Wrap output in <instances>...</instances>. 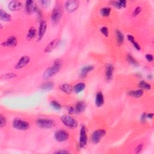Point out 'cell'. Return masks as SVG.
Returning <instances> with one entry per match:
<instances>
[{"label": "cell", "mask_w": 154, "mask_h": 154, "mask_svg": "<svg viewBox=\"0 0 154 154\" xmlns=\"http://www.w3.org/2000/svg\"><path fill=\"white\" fill-rule=\"evenodd\" d=\"M61 66H62V62L61 60H56L54 62V64L46 69V70L44 72L43 74V78L44 79H48L54 76L60 70Z\"/></svg>", "instance_id": "obj_1"}, {"label": "cell", "mask_w": 154, "mask_h": 154, "mask_svg": "<svg viewBox=\"0 0 154 154\" xmlns=\"http://www.w3.org/2000/svg\"><path fill=\"white\" fill-rule=\"evenodd\" d=\"M36 123L38 127L44 129H49L56 125V121L51 119L39 118L36 120Z\"/></svg>", "instance_id": "obj_2"}, {"label": "cell", "mask_w": 154, "mask_h": 154, "mask_svg": "<svg viewBox=\"0 0 154 154\" xmlns=\"http://www.w3.org/2000/svg\"><path fill=\"white\" fill-rule=\"evenodd\" d=\"M61 120L66 127L70 129H75L78 125L77 120L69 115H63L61 117Z\"/></svg>", "instance_id": "obj_3"}, {"label": "cell", "mask_w": 154, "mask_h": 154, "mask_svg": "<svg viewBox=\"0 0 154 154\" xmlns=\"http://www.w3.org/2000/svg\"><path fill=\"white\" fill-rule=\"evenodd\" d=\"M13 127L16 129L20 131H25L30 127V124L25 120L16 118L13 121Z\"/></svg>", "instance_id": "obj_4"}, {"label": "cell", "mask_w": 154, "mask_h": 154, "mask_svg": "<svg viewBox=\"0 0 154 154\" xmlns=\"http://www.w3.org/2000/svg\"><path fill=\"white\" fill-rule=\"evenodd\" d=\"M62 9H61V7L56 6L53 10L52 13H51V21L55 25L58 24L61 17H62Z\"/></svg>", "instance_id": "obj_5"}, {"label": "cell", "mask_w": 154, "mask_h": 154, "mask_svg": "<svg viewBox=\"0 0 154 154\" xmlns=\"http://www.w3.org/2000/svg\"><path fill=\"white\" fill-rule=\"evenodd\" d=\"M106 134V132L103 129H99L95 131L91 136V140L94 144H98Z\"/></svg>", "instance_id": "obj_6"}, {"label": "cell", "mask_w": 154, "mask_h": 154, "mask_svg": "<svg viewBox=\"0 0 154 154\" xmlns=\"http://www.w3.org/2000/svg\"><path fill=\"white\" fill-rule=\"evenodd\" d=\"M87 143V136L86 128L84 125H83L81 128L79 132V145L81 148H84Z\"/></svg>", "instance_id": "obj_7"}, {"label": "cell", "mask_w": 154, "mask_h": 154, "mask_svg": "<svg viewBox=\"0 0 154 154\" xmlns=\"http://www.w3.org/2000/svg\"><path fill=\"white\" fill-rule=\"evenodd\" d=\"M79 5V1L77 0H70L65 3V9L68 13H73L78 9Z\"/></svg>", "instance_id": "obj_8"}, {"label": "cell", "mask_w": 154, "mask_h": 154, "mask_svg": "<svg viewBox=\"0 0 154 154\" xmlns=\"http://www.w3.org/2000/svg\"><path fill=\"white\" fill-rule=\"evenodd\" d=\"M69 137V133L63 129H60L56 131L54 134V138L58 142H64L68 140Z\"/></svg>", "instance_id": "obj_9"}, {"label": "cell", "mask_w": 154, "mask_h": 154, "mask_svg": "<svg viewBox=\"0 0 154 154\" xmlns=\"http://www.w3.org/2000/svg\"><path fill=\"white\" fill-rule=\"evenodd\" d=\"M30 62V57L28 56H24L16 63L15 68L16 69H21L26 67Z\"/></svg>", "instance_id": "obj_10"}, {"label": "cell", "mask_w": 154, "mask_h": 154, "mask_svg": "<svg viewBox=\"0 0 154 154\" xmlns=\"http://www.w3.org/2000/svg\"><path fill=\"white\" fill-rule=\"evenodd\" d=\"M25 9L28 14L32 15L33 13H37L39 11V9L37 6L34 4V1L28 0L25 3Z\"/></svg>", "instance_id": "obj_11"}, {"label": "cell", "mask_w": 154, "mask_h": 154, "mask_svg": "<svg viewBox=\"0 0 154 154\" xmlns=\"http://www.w3.org/2000/svg\"><path fill=\"white\" fill-rule=\"evenodd\" d=\"M18 44V40L15 36H10L5 41L1 43V45L4 47L14 48Z\"/></svg>", "instance_id": "obj_12"}, {"label": "cell", "mask_w": 154, "mask_h": 154, "mask_svg": "<svg viewBox=\"0 0 154 154\" xmlns=\"http://www.w3.org/2000/svg\"><path fill=\"white\" fill-rule=\"evenodd\" d=\"M46 28H47V23L45 20H42L40 23V25H39V32H38V41H40V40H42L43 37L44 36L45 32L46 31Z\"/></svg>", "instance_id": "obj_13"}, {"label": "cell", "mask_w": 154, "mask_h": 154, "mask_svg": "<svg viewBox=\"0 0 154 154\" xmlns=\"http://www.w3.org/2000/svg\"><path fill=\"white\" fill-rule=\"evenodd\" d=\"M60 42V40L58 39H56L53 40L51 41V42L45 47L44 49V52L46 53H49L51 52L56 49V48L59 45Z\"/></svg>", "instance_id": "obj_14"}, {"label": "cell", "mask_w": 154, "mask_h": 154, "mask_svg": "<svg viewBox=\"0 0 154 154\" xmlns=\"http://www.w3.org/2000/svg\"><path fill=\"white\" fill-rule=\"evenodd\" d=\"M8 7L11 11H18L23 7V4L21 2L18 1H12L8 3Z\"/></svg>", "instance_id": "obj_15"}, {"label": "cell", "mask_w": 154, "mask_h": 154, "mask_svg": "<svg viewBox=\"0 0 154 154\" xmlns=\"http://www.w3.org/2000/svg\"><path fill=\"white\" fill-rule=\"evenodd\" d=\"M114 66L111 64H108L105 68V78L107 81H110L113 75V72H114Z\"/></svg>", "instance_id": "obj_16"}, {"label": "cell", "mask_w": 154, "mask_h": 154, "mask_svg": "<svg viewBox=\"0 0 154 154\" xmlns=\"http://www.w3.org/2000/svg\"><path fill=\"white\" fill-rule=\"evenodd\" d=\"M104 104V97L103 94L101 91L97 93L95 98V105L98 107H101Z\"/></svg>", "instance_id": "obj_17"}, {"label": "cell", "mask_w": 154, "mask_h": 154, "mask_svg": "<svg viewBox=\"0 0 154 154\" xmlns=\"http://www.w3.org/2000/svg\"><path fill=\"white\" fill-rule=\"evenodd\" d=\"M95 69L94 66L92 65H87L82 68L80 71V77L81 78H85L90 72L92 71Z\"/></svg>", "instance_id": "obj_18"}, {"label": "cell", "mask_w": 154, "mask_h": 154, "mask_svg": "<svg viewBox=\"0 0 154 154\" xmlns=\"http://www.w3.org/2000/svg\"><path fill=\"white\" fill-rule=\"evenodd\" d=\"M143 94H144V91L142 89H138V90H130L128 92V95L134 98H141Z\"/></svg>", "instance_id": "obj_19"}, {"label": "cell", "mask_w": 154, "mask_h": 154, "mask_svg": "<svg viewBox=\"0 0 154 154\" xmlns=\"http://www.w3.org/2000/svg\"><path fill=\"white\" fill-rule=\"evenodd\" d=\"M60 89L66 94H70L74 91V87L69 84H63L60 86Z\"/></svg>", "instance_id": "obj_20"}, {"label": "cell", "mask_w": 154, "mask_h": 154, "mask_svg": "<svg viewBox=\"0 0 154 154\" xmlns=\"http://www.w3.org/2000/svg\"><path fill=\"white\" fill-rule=\"evenodd\" d=\"M86 104L83 101H79L76 104L75 108V113L79 114L83 112L86 109Z\"/></svg>", "instance_id": "obj_21"}, {"label": "cell", "mask_w": 154, "mask_h": 154, "mask_svg": "<svg viewBox=\"0 0 154 154\" xmlns=\"http://www.w3.org/2000/svg\"><path fill=\"white\" fill-rule=\"evenodd\" d=\"M110 3L111 6L120 9L126 7L127 2L125 1V0H120V1H111Z\"/></svg>", "instance_id": "obj_22"}, {"label": "cell", "mask_w": 154, "mask_h": 154, "mask_svg": "<svg viewBox=\"0 0 154 154\" xmlns=\"http://www.w3.org/2000/svg\"><path fill=\"white\" fill-rule=\"evenodd\" d=\"M12 16L3 9L0 10V19L4 22H9L12 20Z\"/></svg>", "instance_id": "obj_23"}, {"label": "cell", "mask_w": 154, "mask_h": 154, "mask_svg": "<svg viewBox=\"0 0 154 154\" xmlns=\"http://www.w3.org/2000/svg\"><path fill=\"white\" fill-rule=\"evenodd\" d=\"M116 40L117 43L119 45H122L123 43L124 42L125 37L124 34H123L120 31L117 30L116 32Z\"/></svg>", "instance_id": "obj_24"}, {"label": "cell", "mask_w": 154, "mask_h": 154, "mask_svg": "<svg viewBox=\"0 0 154 154\" xmlns=\"http://www.w3.org/2000/svg\"><path fill=\"white\" fill-rule=\"evenodd\" d=\"M127 60L129 64L132 65V66H134L135 67H138L140 65L138 61L130 54H128L127 56Z\"/></svg>", "instance_id": "obj_25"}, {"label": "cell", "mask_w": 154, "mask_h": 154, "mask_svg": "<svg viewBox=\"0 0 154 154\" xmlns=\"http://www.w3.org/2000/svg\"><path fill=\"white\" fill-rule=\"evenodd\" d=\"M86 88V84L84 83H79L74 87V91L76 94L81 93Z\"/></svg>", "instance_id": "obj_26"}, {"label": "cell", "mask_w": 154, "mask_h": 154, "mask_svg": "<svg viewBox=\"0 0 154 154\" xmlns=\"http://www.w3.org/2000/svg\"><path fill=\"white\" fill-rule=\"evenodd\" d=\"M36 35V30L34 27H31L27 34V38L28 40L33 39Z\"/></svg>", "instance_id": "obj_27"}, {"label": "cell", "mask_w": 154, "mask_h": 154, "mask_svg": "<svg viewBox=\"0 0 154 154\" xmlns=\"http://www.w3.org/2000/svg\"><path fill=\"white\" fill-rule=\"evenodd\" d=\"M54 87V84L52 83V82H46V83L42 84L40 86V88L42 90H45V91H48V90H50L52 89Z\"/></svg>", "instance_id": "obj_28"}, {"label": "cell", "mask_w": 154, "mask_h": 154, "mask_svg": "<svg viewBox=\"0 0 154 154\" xmlns=\"http://www.w3.org/2000/svg\"><path fill=\"white\" fill-rule=\"evenodd\" d=\"M139 87L142 90H150L151 85L145 81H141L139 83Z\"/></svg>", "instance_id": "obj_29"}, {"label": "cell", "mask_w": 154, "mask_h": 154, "mask_svg": "<svg viewBox=\"0 0 154 154\" xmlns=\"http://www.w3.org/2000/svg\"><path fill=\"white\" fill-rule=\"evenodd\" d=\"M111 10L110 7H104L101 9L100 10V13L101 15L104 16V17H107L109 16L110 13H111Z\"/></svg>", "instance_id": "obj_30"}, {"label": "cell", "mask_w": 154, "mask_h": 154, "mask_svg": "<svg viewBox=\"0 0 154 154\" xmlns=\"http://www.w3.org/2000/svg\"><path fill=\"white\" fill-rule=\"evenodd\" d=\"M51 106L53 108H54L55 110H57V111H59L61 109V108H62V107H61V104L59 103V102H57L56 101H53L51 102Z\"/></svg>", "instance_id": "obj_31"}, {"label": "cell", "mask_w": 154, "mask_h": 154, "mask_svg": "<svg viewBox=\"0 0 154 154\" xmlns=\"http://www.w3.org/2000/svg\"><path fill=\"white\" fill-rule=\"evenodd\" d=\"M16 74H13V73H7L6 74H4L1 75V79H12L13 78H15L16 77Z\"/></svg>", "instance_id": "obj_32"}, {"label": "cell", "mask_w": 154, "mask_h": 154, "mask_svg": "<svg viewBox=\"0 0 154 154\" xmlns=\"http://www.w3.org/2000/svg\"><path fill=\"white\" fill-rule=\"evenodd\" d=\"M7 124V119L6 118L2 115H0V127L1 128L6 127Z\"/></svg>", "instance_id": "obj_33"}, {"label": "cell", "mask_w": 154, "mask_h": 154, "mask_svg": "<svg viewBox=\"0 0 154 154\" xmlns=\"http://www.w3.org/2000/svg\"><path fill=\"white\" fill-rule=\"evenodd\" d=\"M100 31L101 33L103 34L104 36L105 37H108L109 35V31L107 27H102V28H101Z\"/></svg>", "instance_id": "obj_34"}, {"label": "cell", "mask_w": 154, "mask_h": 154, "mask_svg": "<svg viewBox=\"0 0 154 154\" xmlns=\"http://www.w3.org/2000/svg\"><path fill=\"white\" fill-rule=\"evenodd\" d=\"M141 10H142V9H141V7H137L132 12V16L136 17V16H138L141 13Z\"/></svg>", "instance_id": "obj_35"}, {"label": "cell", "mask_w": 154, "mask_h": 154, "mask_svg": "<svg viewBox=\"0 0 154 154\" xmlns=\"http://www.w3.org/2000/svg\"><path fill=\"white\" fill-rule=\"evenodd\" d=\"M40 4L42 5V7L45 8H47L50 6L51 1H49V0H42V1H40Z\"/></svg>", "instance_id": "obj_36"}, {"label": "cell", "mask_w": 154, "mask_h": 154, "mask_svg": "<svg viewBox=\"0 0 154 154\" xmlns=\"http://www.w3.org/2000/svg\"><path fill=\"white\" fill-rule=\"evenodd\" d=\"M131 44H132V45H133V46H134V48L135 49H136L137 50H138V51H139V50H140L141 49V47H140V45L136 42V40H134V41H132V42H131Z\"/></svg>", "instance_id": "obj_37"}, {"label": "cell", "mask_w": 154, "mask_h": 154, "mask_svg": "<svg viewBox=\"0 0 154 154\" xmlns=\"http://www.w3.org/2000/svg\"><path fill=\"white\" fill-rule=\"evenodd\" d=\"M143 148V144H139L137 148H136V153H139L140 152H141V151L142 150Z\"/></svg>", "instance_id": "obj_38"}, {"label": "cell", "mask_w": 154, "mask_h": 154, "mask_svg": "<svg viewBox=\"0 0 154 154\" xmlns=\"http://www.w3.org/2000/svg\"><path fill=\"white\" fill-rule=\"evenodd\" d=\"M146 59L148 61H149V62H152V61L153 60V57L152 54H148L146 55Z\"/></svg>", "instance_id": "obj_39"}, {"label": "cell", "mask_w": 154, "mask_h": 154, "mask_svg": "<svg viewBox=\"0 0 154 154\" xmlns=\"http://www.w3.org/2000/svg\"><path fill=\"white\" fill-rule=\"evenodd\" d=\"M147 119V117H146V113H143L141 117H140V121L143 123H145L146 122Z\"/></svg>", "instance_id": "obj_40"}, {"label": "cell", "mask_w": 154, "mask_h": 154, "mask_svg": "<svg viewBox=\"0 0 154 154\" xmlns=\"http://www.w3.org/2000/svg\"><path fill=\"white\" fill-rule=\"evenodd\" d=\"M68 112L70 115H72L75 113V108L72 107H69L68 108Z\"/></svg>", "instance_id": "obj_41"}, {"label": "cell", "mask_w": 154, "mask_h": 154, "mask_svg": "<svg viewBox=\"0 0 154 154\" xmlns=\"http://www.w3.org/2000/svg\"><path fill=\"white\" fill-rule=\"evenodd\" d=\"M127 39H128V40L129 42H130L131 43L132 42V41L135 40V38H134V37L133 36H132V35H131V34H128V35L127 36Z\"/></svg>", "instance_id": "obj_42"}, {"label": "cell", "mask_w": 154, "mask_h": 154, "mask_svg": "<svg viewBox=\"0 0 154 154\" xmlns=\"http://www.w3.org/2000/svg\"><path fill=\"white\" fill-rule=\"evenodd\" d=\"M69 152L66 150H57V152H55V153H69Z\"/></svg>", "instance_id": "obj_43"}, {"label": "cell", "mask_w": 154, "mask_h": 154, "mask_svg": "<svg viewBox=\"0 0 154 154\" xmlns=\"http://www.w3.org/2000/svg\"><path fill=\"white\" fill-rule=\"evenodd\" d=\"M146 117H147V119H153V113L146 114Z\"/></svg>", "instance_id": "obj_44"}]
</instances>
